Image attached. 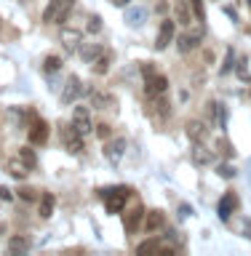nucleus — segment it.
I'll return each instance as SVG.
<instances>
[{
  "mask_svg": "<svg viewBox=\"0 0 251 256\" xmlns=\"http://www.w3.org/2000/svg\"><path fill=\"white\" fill-rule=\"evenodd\" d=\"M224 14H227L232 22H238V11H235V8H230V6H227V8H224Z\"/></svg>",
  "mask_w": 251,
  "mask_h": 256,
  "instance_id": "obj_38",
  "label": "nucleus"
},
{
  "mask_svg": "<svg viewBox=\"0 0 251 256\" xmlns=\"http://www.w3.org/2000/svg\"><path fill=\"white\" fill-rule=\"evenodd\" d=\"M246 64H248L246 59H240V64H238V67H235V72H238V75H240V78H243V80L248 78V72H246Z\"/></svg>",
  "mask_w": 251,
  "mask_h": 256,
  "instance_id": "obj_37",
  "label": "nucleus"
},
{
  "mask_svg": "<svg viewBox=\"0 0 251 256\" xmlns=\"http://www.w3.org/2000/svg\"><path fill=\"white\" fill-rule=\"evenodd\" d=\"M235 208H238V198L227 192V195L219 200V206H216V214H219L222 222H230V216H232V211H235Z\"/></svg>",
  "mask_w": 251,
  "mask_h": 256,
  "instance_id": "obj_11",
  "label": "nucleus"
},
{
  "mask_svg": "<svg viewBox=\"0 0 251 256\" xmlns=\"http://www.w3.org/2000/svg\"><path fill=\"white\" fill-rule=\"evenodd\" d=\"M131 195V187H104L99 190V198L104 200L110 214H120L126 208V198Z\"/></svg>",
  "mask_w": 251,
  "mask_h": 256,
  "instance_id": "obj_1",
  "label": "nucleus"
},
{
  "mask_svg": "<svg viewBox=\"0 0 251 256\" xmlns=\"http://www.w3.org/2000/svg\"><path fill=\"white\" fill-rule=\"evenodd\" d=\"M19 195H22V200H35V198H38L32 187H24V190H19Z\"/></svg>",
  "mask_w": 251,
  "mask_h": 256,
  "instance_id": "obj_35",
  "label": "nucleus"
},
{
  "mask_svg": "<svg viewBox=\"0 0 251 256\" xmlns=\"http://www.w3.org/2000/svg\"><path fill=\"white\" fill-rule=\"evenodd\" d=\"M232 67H235V51H232V48H227V54H224V64L219 67V72H222V75H230Z\"/></svg>",
  "mask_w": 251,
  "mask_h": 256,
  "instance_id": "obj_24",
  "label": "nucleus"
},
{
  "mask_svg": "<svg viewBox=\"0 0 251 256\" xmlns=\"http://www.w3.org/2000/svg\"><path fill=\"white\" fill-rule=\"evenodd\" d=\"M190 8H192V14H195L198 22L206 19V16H203V3H200V0H190Z\"/></svg>",
  "mask_w": 251,
  "mask_h": 256,
  "instance_id": "obj_31",
  "label": "nucleus"
},
{
  "mask_svg": "<svg viewBox=\"0 0 251 256\" xmlns=\"http://www.w3.org/2000/svg\"><path fill=\"white\" fill-rule=\"evenodd\" d=\"M94 104H96L99 110H104V107H107V110H115V99H112L110 94H94Z\"/></svg>",
  "mask_w": 251,
  "mask_h": 256,
  "instance_id": "obj_23",
  "label": "nucleus"
},
{
  "mask_svg": "<svg viewBox=\"0 0 251 256\" xmlns=\"http://www.w3.org/2000/svg\"><path fill=\"white\" fill-rule=\"evenodd\" d=\"M112 3H115V6H120V8H123V6H128V3H131V0H112Z\"/></svg>",
  "mask_w": 251,
  "mask_h": 256,
  "instance_id": "obj_40",
  "label": "nucleus"
},
{
  "mask_svg": "<svg viewBox=\"0 0 251 256\" xmlns=\"http://www.w3.org/2000/svg\"><path fill=\"white\" fill-rule=\"evenodd\" d=\"M30 251V240L27 238H11V240H8V254H11V256H16V254H27Z\"/></svg>",
  "mask_w": 251,
  "mask_h": 256,
  "instance_id": "obj_17",
  "label": "nucleus"
},
{
  "mask_svg": "<svg viewBox=\"0 0 251 256\" xmlns=\"http://www.w3.org/2000/svg\"><path fill=\"white\" fill-rule=\"evenodd\" d=\"M187 136L192 142H203L206 139V126L200 123V120H192V123H187Z\"/></svg>",
  "mask_w": 251,
  "mask_h": 256,
  "instance_id": "obj_18",
  "label": "nucleus"
},
{
  "mask_svg": "<svg viewBox=\"0 0 251 256\" xmlns=\"http://www.w3.org/2000/svg\"><path fill=\"white\" fill-rule=\"evenodd\" d=\"M203 24L200 27H195V30H187V32H182L179 35V43H176V48H179L182 54H190V51H195V48L200 46V40H203Z\"/></svg>",
  "mask_w": 251,
  "mask_h": 256,
  "instance_id": "obj_4",
  "label": "nucleus"
},
{
  "mask_svg": "<svg viewBox=\"0 0 251 256\" xmlns=\"http://www.w3.org/2000/svg\"><path fill=\"white\" fill-rule=\"evenodd\" d=\"M192 163L195 166H211L214 163V152L203 147V142H195L192 147Z\"/></svg>",
  "mask_w": 251,
  "mask_h": 256,
  "instance_id": "obj_13",
  "label": "nucleus"
},
{
  "mask_svg": "<svg viewBox=\"0 0 251 256\" xmlns=\"http://www.w3.org/2000/svg\"><path fill=\"white\" fill-rule=\"evenodd\" d=\"M235 174H238L235 166H230V163H222V166H219V176H222V179H232Z\"/></svg>",
  "mask_w": 251,
  "mask_h": 256,
  "instance_id": "obj_30",
  "label": "nucleus"
},
{
  "mask_svg": "<svg viewBox=\"0 0 251 256\" xmlns=\"http://www.w3.org/2000/svg\"><path fill=\"white\" fill-rule=\"evenodd\" d=\"M248 3H251V0H248Z\"/></svg>",
  "mask_w": 251,
  "mask_h": 256,
  "instance_id": "obj_41",
  "label": "nucleus"
},
{
  "mask_svg": "<svg viewBox=\"0 0 251 256\" xmlns=\"http://www.w3.org/2000/svg\"><path fill=\"white\" fill-rule=\"evenodd\" d=\"M43 67H46V72H56V70L62 67V59H59V56H46Z\"/></svg>",
  "mask_w": 251,
  "mask_h": 256,
  "instance_id": "obj_27",
  "label": "nucleus"
},
{
  "mask_svg": "<svg viewBox=\"0 0 251 256\" xmlns=\"http://www.w3.org/2000/svg\"><path fill=\"white\" fill-rule=\"evenodd\" d=\"M80 94H83V83H80V78L70 75L67 86H64V91H62V104H75Z\"/></svg>",
  "mask_w": 251,
  "mask_h": 256,
  "instance_id": "obj_8",
  "label": "nucleus"
},
{
  "mask_svg": "<svg viewBox=\"0 0 251 256\" xmlns=\"http://www.w3.org/2000/svg\"><path fill=\"white\" fill-rule=\"evenodd\" d=\"M192 214H195V208H192V206H187V203L179 206V219H187V216H192Z\"/></svg>",
  "mask_w": 251,
  "mask_h": 256,
  "instance_id": "obj_34",
  "label": "nucleus"
},
{
  "mask_svg": "<svg viewBox=\"0 0 251 256\" xmlns=\"http://www.w3.org/2000/svg\"><path fill=\"white\" fill-rule=\"evenodd\" d=\"M0 200H11V190L8 187H0Z\"/></svg>",
  "mask_w": 251,
  "mask_h": 256,
  "instance_id": "obj_39",
  "label": "nucleus"
},
{
  "mask_svg": "<svg viewBox=\"0 0 251 256\" xmlns=\"http://www.w3.org/2000/svg\"><path fill=\"white\" fill-rule=\"evenodd\" d=\"M240 235L251 240V219H240Z\"/></svg>",
  "mask_w": 251,
  "mask_h": 256,
  "instance_id": "obj_33",
  "label": "nucleus"
},
{
  "mask_svg": "<svg viewBox=\"0 0 251 256\" xmlns=\"http://www.w3.org/2000/svg\"><path fill=\"white\" fill-rule=\"evenodd\" d=\"M131 30H139L147 22V8L144 6H126V19H123Z\"/></svg>",
  "mask_w": 251,
  "mask_h": 256,
  "instance_id": "obj_9",
  "label": "nucleus"
},
{
  "mask_svg": "<svg viewBox=\"0 0 251 256\" xmlns=\"http://www.w3.org/2000/svg\"><path fill=\"white\" fill-rule=\"evenodd\" d=\"M94 128H96V136H99L102 142L110 139V126H107V123H99V126H94Z\"/></svg>",
  "mask_w": 251,
  "mask_h": 256,
  "instance_id": "obj_32",
  "label": "nucleus"
},
{
  "mask_svg": "<svg viewBox=\"0 0 251 256\" xmlns=\"http://www.w3.org/2000/svg\"><path fill=\"white\" fill-rule=\"evenodd\" d=\"M78 56H80V59H83L86 64H94V62L102 56V46H94V43L80 46V48H78Z\"/></svg>",
  "mask_w": 251,
  "mask_h": 256,
  "instance_id": "obj_15",
  "label": "nucleus"
},
{
  "mask_svg": "<svg viewBox=\"0 0 251 256\" xmlns=\"http://www.w3.org/2000/svg\"><path fill=\"white\" fill-rule=\"evenodd\" d=\"M174 30H176L174 19H163V22H160V30H158V38H155V51H166L168 43L174 40Z\"/></svg>",
  "mask_w": 251,
  "mask_h": 256,
  "instance_id": "obj_6",
  "label": "nucleus"
},
{
  "mask_svg": "<svg viewBox=\"0 0 251 256\" xmlns=\"http://www.w3.org/2000/svg\"><path fill=\"white\" fill-rule=\"evenodd\" d=\"M147 80H144V91H147V96H163L166 88H168V78L160 75V72H147L144 75Z\"/></svg>",
  "mask_w": 251,
  "mask_h": 256,
  "instance_id": "obj_5",
  "label": "nucleus"
},
{
  "mask_svg": "<svg viewBox=\"0 0 251 256\" xmlns=\"http://www.w3.org/2000/svg\"><path fill=\"white\" fill-rule=\"evenodd\" d=\"M8 174L14 176V179H24V176H27V166L22 163V160H8Z\"/></svg>",
  "mask_w": 251,
  "mask_h": 256,
  "instance_id": "obj_21",
  "label": "nucleus"
},
{
  "mask_svg": "<svg viewBox=\"0 0 251 256\" xmlns=\"http://www.w3.org/2000/svg\"><path fill=\"white\" fill-rule=\"evenodd\" d=\"M142 224H144V230H147V232H155V230H160L166 224V216L160 211H150V214H144Z\"/></svg>",
  "mask_w": 251,
  "mask_h": 256,
  "instance_id": "obj_14",
  "label": "nucleus"
},
{
  "mask_svg": "<svg viewBox=\"0 0 251 256\" xmlns=\"http://www.w3.org/2000/svg\"><path fill=\"white\" fill-rule=\"evenodd\" d=\"M72 126H75L83 136H86V134H91V131H94L91 110H88V107H75V112H72Z\"/></svg>",
  "mask_w": 251,
  "mask_h": 256,
  "instance_id": "obj_7",
  "label": "nucleus"
},
{
  "mask_svg": "<svg viewBox=\"0 0 251 256\" xmlns=\"http://www.w3.org/2000/svg\"><path fill=\"white\" fill-rule=\"evenodd\" d=\"M144 219V211H142V206H136L134 211H128L126 214V232H136L139 230V224Z\"/></svg>",
  "mask_w": 251,
  "mask_h": 256,
  "instance_id": "obj_16",
  "label": "nucleus"
},
{
  "mask_svg": "<svg viewBox=\"0 0 251 256\" xmlns=\"http://www.w3.org/2000/svg\"><path fill=\"white\" fill-rule=\"evenodd\" d=\"M54 195L51 192H43V195H40V216H43V219H51V214H54Z\"/></svg>",
  "mask_w": 251,
  "mask_h": 256,
  "instance_id": "obj_19",
  "label": "nucleus"
},
{
  "mask_svg": "<svg viewBox=\"0 0 251 256\" xmlns=\"http://www.w3.org/2000/svg\"><path fill=\"white\" fill-rule=\"evenodd\" d=\"M72 6H75L72 0H48V6H46V11H43V22L46 24H62V22H67Z\"/></svg>",
  "mask_w": 251,
  "mask_h": 256,
  "instance_id": "obj_2",
  "label": "nucleus"
},
{
  "mask_svg": "<svg viewBox=\"0 0 251 256\" xmlns=\"http://www.w3.org/2000/svg\"><path fill=\"white\" fill-rule=\"evenodd\" d=\"M64 40H67V51H75V46H78V40H80V35L78 32H64Z\"/></svg>",
  "mask_w": 251,
  "mask_h": 256,
  "instance_id": "obj_28",
  "label": "nucleus"
},
{
  "mask_svg": "<svg viewBox=\"0 0 251 256\" xmlns=\"http://www.w3.org/2000/svg\"><path fill=\"white\" fill-rule=\"evenodd\" d=\"M219 150L224 152V155H232V152H235V150H232V144H230L227 139H219Z\"/></svg>",
  "mask_w": 251,
  "mask_h": 256,
  "instance_id": "obj_36",
  "label": "nucleus"
},
{
  "mask_svg": "<svg viewBox=\"0 0 251 256\" xmlns=\"http://www.w3.org/2000/svg\"><path fill=\"white\" fill-rule=\"evenodd\" d=\"M176 19H179L182 24H190V3L176 6Z\"/></svg>",
  "mask_w": 251,
  "mask_h": 256,
  "instance_id": "obj_25",
  "label": "nucleus"
},
{
  "mask_svg": "<svg viewBox=\"0 0 251 256\" xmlns=\"http://www.w3.org/2000/svg\"><path fill=\"white\" fill-rule=\"evenodd\" d=\"M86 30H88V32H99V30H102V19H99L96 14H91V16H88V24H86Z\"/></svg>",
  "mask_w": 251,
  "mask_h": 256,
  "instance_id": "obj_29",
  "label": "nucleus"
},
{
  "mask_svg": "<svg viewBox=\"0 0 251 256\" xmlns=\"http://www.w3.org/2000/svg\"><path fill=\"white\" fill-rule=\"evenodd\" d=\"M107 70H110V56H99V59L94 62V72L102 75V72H107Z\"/></svg>",
  "mask_w": 251,
  "mask_h": 256,
  "instance_id": "obj_26",
  "label": "nucleus"
},
{
  "mask_svg": "<svg viewBox=\"0 0 251 256\" xmlns=\"http://www.w3.org/2000/svg\"><path fill=\"white\" fill-rule=\"evenodd\" d=\"M136 254L144 256V254H160V243L158 240H144V243L136 246Z\"/></svg>",
  "mask_w": 251,
  "mask_h": 256,
  "instance_id": "obj_22",
  "label": "nucleus"
},
{
  "mask_svg": "<svg viewBox=\"0 0 251 256\" xmlns=\"http://www.w3.org/2000/svg\"><path fill=\"white\" fill-rule=\"evenodd\" d=\"M123 152H126V139H112L110 144H104V158H107L112 166H118V163H120Z\"/></svg>",
  "mask_w": 251,
  "mask_h": 256,
  "instance_id": "obj_10",
  "label": "nucleus"
},
{
  "mask_svg": "<svg viewBox=\"0 0 251 256\" xmlns=\"http://www.w3.org/2000/svg\"><path fill=\"white\" fill-rule=\"evenodd\" d=\"M59 136H62V144H64V150H67L70 155H80V152L86 150L83 134H80L72 123H70V126H62V128H59Z\"/></svg>",
  "mask_w": 251,
  "mask_h": 256,
  "instance_id": "obj_3",
  "label": "nucleus"
},
{
  "mask_svg": "<svg viewBox=\"0 0 251 256\" xmlns=\"http://www.w3.org/2000/svg\"><path fill=\"white\" fill-rule=\"evenodd\" d=\"M30 142H32V144H46V142H48V123H46L43 118L32 123V128H30Z\"/></svg>",
  "mask_w": 251,
  "mask_h": 256,
  "instance_id": "obj_12",
  "label": "nucleus"
},
{
  "mask_svg": "<svg viewBox=\"0 0 251 256\" xmlns=\"http://www.w3.org/2000/svg\"><path fill=\"white\" fill-rule=\"evenodd\" d=\"M19 160L27 166V171H35L38 158H35V150H32V147H19Z\"/></svg>",
  "mask_w": 251,
  "mask_h": 256,
  "instance_id": "obj_20",
  "label": "nucleus"
}]
</instances>
